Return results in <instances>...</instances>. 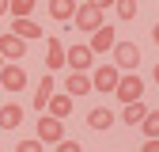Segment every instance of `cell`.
<instances>
[{
    "instance_id": "1",
    "label": "cell",
    "mask_w": 159,
    "mask_h": 152,
    "mask_svg": "<svg viewBox=\"0 0 159 152\" xmlns=\"http://www.w3.org/2000/svg\"><path fill=\"white\" fill-rule=\"evenodd\" d=\"M42 145H61L65 141V122L61 118H53V114H42L38 118V133H34Z\"/></svg>"
},
{
    "instance_id": "2",
    "label": "cell",
    "mask_w": 159,
    "mask_h": 152,
    "mask_svg": "<svg viewBox=\"0 0 159 152\" xmlns=\"http://www.w3.org/2000/svg\"><path fill=\"white\" fill-rule=\"evenodd\" d=\"M91 84H95V91H117L121 69L117 65H98V69H91Z\"/></svg>"
},
{
    "instance_id": "3",
    "label": "cell",
    "mask_w": 159,
    "mask_h": 152,
    "mask_svg": "<svg viewBox=\"0 0 159 152\" xmlns=\"http://www.w3.org/2000/svg\"><path fill=\"white\" fill-rule=\"evenodd\" d=\"M114 95H117L125 107H129V103H140V99H144V80H140L136 72H129V76H121V84H117Z\"/></svg>"
},
{
    "instance_id": "4",
    "label": "cell",
    "mask_w": 159,
    "mask_h": 152,
    "mask_svg": "<svg viewBox=\"0 0 159 152\" xmlns=\"http://www.w3.org/2000/svg\"><path fill=\"white\" fill-rule=\"evenodd\" d=\"M114 65L121 72H136V65H140V50H136V42H117L114 46Z\"/></svg>"
},
{
    "instance_id": "5",
    "label": "cell",
    "mask_w": 159,
    "mask_h": 152,
    "mask_svg": "<svg viewBox=\"0 0 159 152\" xmlns=\"http://www.w3.org/2000/svg\"><path fill=\"white\" fill-rule=\"evenodd\" d=\"M72 23H76V31H84V34H95L98 27H106V23H102V12L91 8V4H80V12H76Z\"/></svg>"
},
{
    "instance_id": "6",
    "label": "cell",
    "mask_w": 159,
    "mask_h": 152,
    "mask_svg": "<svg viewBox=\"0 0 159 152\" xmlns=\"http://www.w3.org/2000/svg\"><path fill=\"white\" fill-rule=\"evenodd\" d=\"M0 88H8V91H23L27 88V72H23L19 61H8L0 69Z\"/></svg>"
},
{
    "instance_id": "7",
    "label": "cell",
    "mask_w": 159,
    "mask_h": 152,
    "mask_svg": "<svg viewBox=\"0 0 159 152\" xmlns=\"http://www.w3.org/2000/svg\"><path fill=\"white\" fill-rule=\"evenodd\" d=\"M65 65H68V50L61 46V38H46V69L61 72Z\"/></svg>"
},
{
    "instance_id": "8",
    "label": "cell",
    "mask_w": 159,
    "mask_h": 152,
    "mask_svg": "<svg viewBox=\"0 0 159 152\" xmlns=\"http://www.w3.org/2000/svg\"><path fill=\"white\" fill-rule=\"evenodd\" d=\"M91 65H95L91 46H68V69L72 72H91Z\"/></svg>"
},
{
    "instance_id": "9",
    "label": "cell",
    "mask_w": 159,
    "mask_h": 152,
    "mask_svg": "<svg viewBox=\"0 0 159 152\" xmlns=\"http://www.w3.org/2000/svg\"><path fill=\"white\" fill-rule=\"evenodd\" d=\"M87 46H91V53H106V50H114V46H117V31H114L110 23H106V27H98V31L91 34V42H87Z\"/></svg>"
},
{
    "instance_id": "10",
    "label": "cell",
    "mask_w": 159,
    "mask_h": 152,
    "mask_svg": "<svg viewBox=\"0 0 159 152\" xmlns=\"http://www.w3.org/2000/svg\"><path fill=\"white\" fill-rule=\"evenodd\" d=\"M0 53H4V61H19V57L27 53V42L8 31V34H0Z\"/></svg>"
},
{
    "instance_id": "11",
    "label": "cell",
    "mask_w": 159,
    "mask_h": 152,
    "mask_svg": "<svg viewBox=\"0 0 159 152\" xmlns=\"http://www.w3.org/2000/svg\"><path fill=\"white\" fill-rule=\"evenodd\" d=\"M65 91L72 95V99H80V95L95 91V84H91V72H72V76H65Z\"/></svg>"
},
{
    "instance_id": "12",
    "label": "cell",
    "mask_w": 159,
    "mask_h": 152,
    "mask_svg": "<svg viewBox=\"0 0 159 152\" xmlns=\"http://www.w3.org/2000/svg\"><path fill=\"white\" fill-rule=\"evenodd\" d=\"M49 99H53V76H42V84H38V91H34V110L46 114L49 110Z\"/></svg>"
},
{
    "instance_id": "13",
    "label": "cell",
    "mask_w": 159,
    "mask_h": 152,
    "mask_svg": "<svg viewBox=\"0 0 159 152\" xmlns=\"http://www.w3.org/2000/svg\"><path fill=\"white\" fill-rule=\"evenodd\" d=\"M76 12H80L76 0H49V15H53V19H61V23L76 19Z\"/></svg>"
},
{
    "instance_id": "14",
    "label": "cell",
    "mask_w": 159,
    "mask_h": 152,
    "mask_svg": "<svg viewBox=\"0 0 159 152\" xmlns=\"http://www.w3.org/2000/svg\"><path fill=\"white\" fill-rule=\"evenodd\" d=\"M11 34H19L23 42H38L42 38V27L34 23V19H15V27H11Z\"/></svg>"
},
{
    "instance_id": "15",
    "label": "cell",
    "mask_w": 159,
    "mask_h": 152,
    "mask_svg": "<svg viewBox=\"0 0 159 152\" xmlns=\"http://www.w3.org/2000/svg\"><path fill=\"white\" fill-rule=\"evenodd\" d=\"M19 122H23V107H15V103L0 107V129H19Z\"/></svg>"
},
{
    "instance_id": "16",
    "label": "cell",
    "mask_w": 159,
    "mask_h": 152,
    "mask_svg": "<svg viewBox=\"0 0 159 152\" xmlns=\"http://www.w3.org/2000/svg\"><path fill=\"white\" fill-rule=\"evenodd\" d=\"M46 114H53V118H68V114H72V95H68V91L53 95V99H49V110H46Z\"/></svg>"
},
{
    "instance_id": "17",
    "label": "cell",
    "mask_w": 159,
    "mask_h": 152,
    "mask_svg": "<svg viewBox=\"0 0 159 152\" xmlns=\"http://www.w3.org/2000/svg\"><path fill=\"white\" fill-rule=\"evenodd\" d=\"M87 126H91V129H110V126H114V110H110V107H95V110L87 114Z\"/></svg>"
},
{
    "instance_id": "18",
    "label": "cell",
    "mask_w": 159,
    "mask_h": 152,
    "mask_svg": "<svg viewBox=\"0 0 159 152\" xmlns=\"http://www.w3.org/2000/svg\"><path fill=\"white\" fill-rule=\"evenodd\" d=\"M144 118H148V107H144V103H129V107L121 110V122H125V126H140Z\"/></svg>"
},
{
    "instance_id": "19",
    "label": "cell",
    "mask_w": 159,
    "mask_h": 152,
    "mask_svg": "<svg viewBox=\"0 0 159 152\" xmlns=\"http://www.w3.org/2000/svg\"><path fill=\"white\" fill-rule=\"evenodd\" d=\"M140 129H144V137H159V110H148V118L140 122Z\"/></svg>"
},
{
    "instance_id": "20",
    "label": "cell",
    "mask_w": 159,
    "mask_h": 152,
    "mask_svg": "<svg viewBox=\"0 0 159 152\" xmlns=\"http://www.w3.org/2000/svg\"><path fill=\"white\" fill-rule=\"evenodd\" d=\"M30 12H34V0H11V15L15 19H30Z\"/></svg>"
},
{
    "instance_id": "21",
    "label": "cell",
    "mask_w": 159,
    "mask_h": 152,
    "mask_svg": "<svg viewBox=\"0 0 159 152\" xmlns=\"http://www.w3.org/2000/svg\"><path fill=\"white\" fill-rule=\"evenodd\" d=\"M114 12L121 15V19H136V0H117V4H114Z\"/></svg>"
},
{
    "instance_id": "22",
    "label": "cell",
    "mask_w": 159,
    "mask_h": 152,
    "mask_svg": "<svg viewBox=\"0 0 159 152\" xmlns=\"http://www.w3.org/2000/svg\"><path fill=\"white\" fill-rule=\"evenodd\" d=\"M15 152H46V145L38 141V137H27V141H19V145H15Z\"/></svg>"
},
{
    "instance_id": "23",
    "label": "cell",
    "mask_w": 159,
    "mask_h": 152,
    "mask_svg": "<svg viewBox=\"0 0 159 152\" xmlns=\"http://www.w3.org/2000/svg\"><path fill=\"white\" fill-rule=\"evenodd\" d=\"M57 152H84V145H80V141H61V145H57Z\"/></svg>"
},
{
    "instance_id": "24",
    "label": "cell",
    "mask_w": 159,
    "mask_h": 152,
    "mask_svg": "<svg viewBox=\"0 0 159 152\" xmlns=\"http://www.w3.org/2000/svg\"><path fill=\"white\" fill-rule=\"evenodd\" d=\"M84 4H91V8H98V12H106V8L117 4V0H84Z\"/></svg>"
},
{
    "instance_id": "25",
    "label": "cell",
    "mask_w": 159,
    "mask_h": 152,
    "mask_svg": "<svg viewBox=\"0 0 159 152\" xmlns=\"http://www.w3.org/2000/svg\"><path fill=\"white\" fill-rule=\"evenodd\" d=\"M140 152H159V137H144V145H140Z\"/></svg>"
},
{
    "instance_id": "26",
    "label": "cell",
    "mask_w": 159,
    "mask_h": 152,
    "mask_svg": "<svg viewBox=\"0 0 159 152\" xmlns=\"http://www.w3.org/2000/svg\"><path fill=\"white\" fill-rule=\"evenodd\" d=\"M0 15H11V0H0Z\"/></svg>"
},
{
    "instance_id": "27",
    "label": "cell",
    "mask_w": 159,
    "mask_h": 152,
    "mask_svg": "<svg viewBox=\"0 0 159 152\" xmlns=\"http://www.w3.org/2000/svg\"><path fill=\"white\" fill-rule=\"evenodd\" d=\"M152 42H155V46H159V23H155V27H152Z\"/></svg>"
},
{
    "instance_id": "28",
    "label": "cell",
    "mask_w": 159,
    "mask_h": 152,
    "mask_svg": "<svg viewBox=\"0 0 159 152\" xmlns=\"http://www.w3.org/2000/svg\"><path fill=\"white\" fill-rule=\"evenodd\" d=\"M152 76H155V84H159V65H155V72H152Z\"/></svg>"
},
{
    "instance_id": "29",
    "label": "cell",
    "mask_w": 159,
    "mask_h": 152,
    "mask_svg": "<svg viewBox=\"0 0 159 152\" xmlns=\"http://www.w3.org/2000/svg\"><path fill=\"white\" fill-rule=\"evenodd\" d=\"M4 65H8V61H4V53H0V69H4Z\"/></svg>"
}]
</instances>
